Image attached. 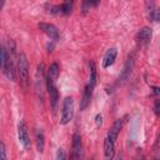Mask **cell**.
<instances>
[{
	"mask_svg": "<svg viewBox=\"0 0 160 160\" xmlns=\"http://www.w3.org/2000/svg\"><path fill=\"white\" fill-rule=\"evenodd\" d=\"M1 69L6 78L11 81L16 78V66H15V46L14 42H11L10 51L6 50L5 46L1 48Z\"/></svg>",
	"mask_w": 160,
	"mask_h": 160,
	"instance_id": "6da1fadb",
	"label": "cell"
},
{
	"mask_svg": "<svg viewBox=\"0 0 160 160\" xmlns=\"http://www.w3.org/2000/svg\"><path fill=\"white\" fill-rule=\"evenodd\" d=\"M16 74L22 86L28 85L29 81V61L24 52H20L16 58Z\"/></svg>",
	"mask_w": 160,
	"mask_h": 160,
	"instance_id": "7a4b0ae2",
	"label": "cell"
},
{
	"mask_svg": "<svg viewBox=\"0 0 160 160\" xmlns=\"http://www.w3.org/2000/svg\"><path fill=\"white\" fill-rule=\"evenodd\" d=\"M74 115V100L71 96H68L62 101V108H61V118H60V124L66 125Z\"/></svg>",
	"mask_w": 160,
	"mask_h": 160,
	"instance_id": "3957f363",
	"label": "cell"
},
{
	"mask_svg": "<svg viewBox=\"0 0 160 160\" xmlns=\"http://www.w3.org/2000/svg\"><path fill=\"white\" fill-rule=\"evenodd\" d=\"M46 88H48V92L50 96V105H51V110L52 114H56L58 110V102H59V92L58 89L55 86V81L51 80L50 78H46Z\"/></svg>",
	"mask_w": 160,
	"mask_h": 160,
	"instance_id": "277c9868",
	"label": "cell"
},
{
	"mask_svg": "<svg viewBox=\"0 0 160 160\" xmlns=\"http://www.w3.org/2000/svg\"><path fill=\"white\" fill-rule=\"evenodd\" d=\"M18 135H19V141L24 146V149H29L30 146V136L28 131V126L24 120H21L18 125Z\"/></svg>",
	"mask_w": 160,
	"mask_h": 160,
	"instance_id": "5b68a950",
	"label": "cell"
},
{
	"mask_svg": "<svg viewBox=\"0 0 160 160\" xmlns=\"http://www.w3.org/2000/svg\"><path fill=\"white\" fill-rule=\"evenodd\" d=\"M71 154L75 160H81L82 159V142H81V136L79 132H75L72 136V144H71Z\"/></svg>",
	"mask_w": 160,
	"mask_h": 160,
	"instance_id": "8992f818",
	"label": "cell"
},
{
	"mask_svg": "<svg viewBox=\"0 0 160 160\" xmlns=\"http://www.w3.org/2000/svg\"><path fill=\"white\" fill-rule=\"evenodd\" d=\"M132 69H134V56L132 55H129V58L126 59L125 65L122 68V71L120 74V82L121 84L126 82L130 79V75L132 72Z\"/></svg>",
	"mask_w": 160,
	"mask_h": 160,
	"instance_id": "52a82bcc",
	"label": "cell"
},
{
	"mask_svg": "<svg viewBox=\"0 0 160 160\" xmlns=\"http://www.w3.org/2000/svg\"><path fill=\"white\" fill-rule=\"evenodd\" d=\"M39 29L44 32V34H46L50 39H52V40H58L59 39V30H58V28L55 26V25H52V24H49V22H39Z\"/></svg>",
	"mask_w": 160,
	"mask_h": 160,
	"instance_id": "ba28073f",
	"label": "cell"
},
{
	"mask_svg": "<svg viewBox=\"0 0 160 160\" xmlns=\"http://www.w3.org/2000/svg\"><path fill=\"white\" fill-rule=\"evenodd\" d=\"M122 124H124L122 119H118V120L114 121L112 126L110 128V130L108 132V139H110L112 142H115V140L118 139V135L120 134V131L122 129Z\"/></svg>",
	"mask_w": 160,
	"mask_h": 160,
	"instance_id": "9c48e42d",
	"label": "cell"
},
{
	"mask_svg": "<svg viewBox=\"0 0 160 160\" xmlns=\"http://www.w3.org/2000/svg\"><path fill=\"white\" fill-rule=\"evenodd\" d=\"M151 35H152L151 29L149 26H144V28H141L138 31V34H136V41L139 44H148L150 41V39H151Z\"/></svg>",
	"mask_w": 160,
	"mask_h": 160,
	"instance_id": "30bf717a",
	"label": "cell"
},
{
	"mask_svg": "<svg viewBox=\"0 0 160 160\" xmlns=\"http://www.w3.org/2000/svg\"><path fill=\"white\" fill-rule=\"evenodd\" d=\"M92 89L90 86V84H86L85 88H84V91H82V98H81V101H80V110H85L90 102V99H91V94H92Z\"/></svg>",
	"mask_w": 160,
	"mask_h": 160,
	"instance_id": "8fae6325",
	"label": "cell"
},
{
	"mask_svg": "<svg viewBox=\"0 0 160 160\" xmlns=\"http://www.w3.org/2000/svg\"><path fill=\"white\" fill-rule=\"evenodd\" d=\"M116 55H118V50L115 48H111L106 51L105 56H104V60H102V68H109L111 66L114 62H115V59H116Z\"/></svg>",
	"mask_w": 160,
	"mask_h": 160,
	"instance_id": "7c38bea8",
	"label": "cell"
},
{
	"mask_svg": "<svg viewBox=\"0 0 160 160\" xmlns=\"http://www.w3.org/2000/svg\"><path fill=\"white\" fill-rule=\"evenodd\" d=\"M115 142H112L110 139H105L104 140V156H105V160H111L114 158V154H115Z\"/></svg>",
	"mask_w": 160,
	"mask_h": 160,
	"instance_id": "4fadbf2b",
	"label": "cell"
},
{
	"mask_svg": "<svg viewBox=\"0 0 160 160\" xmlns=\"http://www.w3.org/2000/svg\"><path fill=\"white\" fill-rule=\"evenodd\" d=\"M59 74H60V68H59L58 62H52L48 69V78H50L51 80L55 81L59 78Z\"/></svg>",
	"mask_w": 160,
	"mask_h": 160,
	"instance_id": "5bb4252c",
	"label": "cell"
},
{
	"mask_svg": "<svg viewBox=\"0 0 160 160\" xmlns=\"http://www.w3.org/2000/svg\"><path fill=\"white\" fill-rule=\"evenodd\" d=\"M45 148V141H44V134L40 129L36 130V149L39 152H44Z\"/></svg>",
	"mask_w": 160,
	"mask_h": 160,
	"instance_id": "9a60e30c",
	"label": "cell"
},
{
	"mask_svg": "<svg viewBox=\"0 0 160 160\" xmlns=\"http://www.w3.org/2000/svg\"><path fill=\"white\" fill-rule=\"evenodd\" d=\"M89 68H90V78H89L88 84H90L91 88H95V84H96V66H95V62L90 61Z\"/></svg>",
	"mask_w": 160,
	"mask_h": 160,
	"instance_id": "2e32d148",
	"label": "cell"
},
{
	"mask_svg": "<svg viewBox=\"0 0 160 160\" xmlns=\"http://www.w3.org/2000/svg\"><path fill=\"white\" fill-rule=\"evenodd\" d=\"M72 5H74L72 1H65V2H62L61 4V14L69 15L71 12V10H72Z\"/></svg>",
	"mask_w": 160,
	"mask_h": 160,
	"instance_id": "e0dca14e",
	"label": "cell"
},
{
	"mask_svg": "<svg viewBox=\"0 0 160 160\" xmlns=\"http://www.w3.org/2000/svg\"><path fill=\"white\" fill-rule=\"evenodd\" d=\"M56 160H66V155H65V151L64 149H58L56 151Z\"/></svg>",
	"mask_w": 160,
	"mask_h": 160,
	"instance_id": "ac0fdd59",
	"label": "cell"
},
{
	"mask_svg": "<svg viewBox=\"0 0 160 160\" xmlns=\"http://www.w3.org/2000/svg\"><path fill=\"white\" fill-rule=\"evenodd\" d=\"M1 160H8V155H6V148H5V144L1 142Z\"/></svg>",
	"mask_w": 160,
	"mask_h": 160,
	"instance_id": "d6986e66",
	"label": "cell"
},
{
	"mask_svg": "<svg viewBox=\"0 0 160 160\" xmlns=\"http://www.w3.org/2000/svg\"><path fill=\"white\" fill-rule=\"evenodd\" d=\"M151 19H152V20H155V21H159V22H160V9L154 10V14H152Z\"/></svg>",
	"mask_w": 160,
	"mask_h": 160,
	"instance_id": "ffe728a7",
	"label": "cell"
},
{
	"mask_svg": "<svg viewBox=\"0 0 160 160\" xmlns=\"http://www.w3.org/2000/svg\"><path fill=\"white\" fill-rule=\"evenodd\" d=\"M154 112L158 116H160V100H156L155 101V104H154Z\"/></svg>",
	"mask_w": 160,
	"mask_h": 160,
	"instance_id": "44dd1931",
	"label": "cell"
},
{
	"mask_svg": "<svg viewBox=\"0 0 160 160\" xmlns=\"http://www.w3.org/2000/svg\"><path fill=\"white\" fill-rule=\"evenodd\" d=\"M95 124H96V126H101V124H102V115L101 114H96V116H95Z\"/></svg>",
	"mask_w": 160,
	"mask_h": 160,
	"instance_id": "7402d4cb",
	"label": "cell"
},
{
	"mask_svg": "<svg viewBox=\"0 0 160 160\" xmlns=\"http://www.w3.org/2000/svg\"><path fill=\"white\" fill-rule=\"evenodd\" d=\"M152 94L154 95H160V86H152Z\"/></svg>",
	"mask_w": 160,
	"mask_h": 160,
	"instance_id": "603a6c76",
	"label": "cell"
},
{
	"mask_svg": "<svg viewBox=\"0 0 160 160\" xmlns=\"http://www.w3.org/2000/svg\"><path fill=\"white\" fill-rule=\"evenodd\" d=\"M115 160H122V156H121V155H119V156H118Z\"/></svg>",
	"mask_w": 160,
	"mask_h": 160,
	"instance_id": "cb8c5ba5",
	"label": "cell"
},
{
	"mask_svg": "<svg viewBox=\"0 0 160 160\" xmlns=\"http://www.w3.org/2000/svg\"><path fill=\"white\" fill-rule=\"evenodd\" d=\"M140 160H145V159H144V158H141V159H140Z\"/></svg>",
	"mask_w": 160,
	"mask_h": 160,
	"instance_id": "d4e9b609",
	"label": "cell"
},
{
	"mask_svg": "<svg viewBox=\"0 0 160 160\" xmlns=\"http://www.w3.org/2000/svg\"><path fill=\"white\" fill-rule=\"evenodd\" d=\"M155 160H160V159H155Z\"/></svg>",
	"mask_w": 160,
	"mask_h": 160,
	"instance_id": "484cf974",
	"label": "cell"
}]
</instances>
